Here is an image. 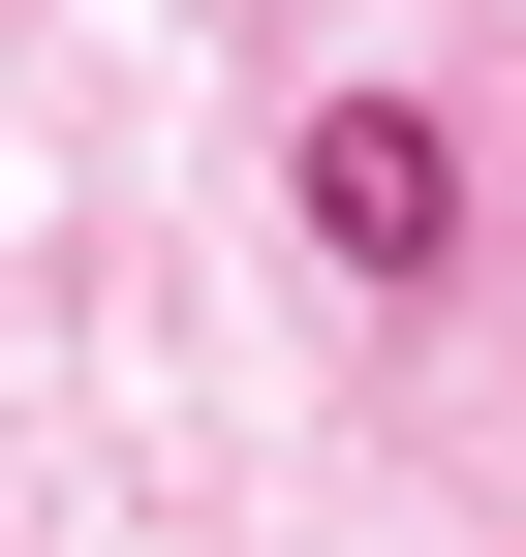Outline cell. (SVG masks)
<instances>
[{
  "mask_svg": "<svg viewBox=\"0 0 526 557\" xmlns=\"http://www.w3.org/2000/svg\"><path fill=\"white\" fill-rule=\"evenodd\" d=\"M310 218H341L372 278H434V248H465V156H434V94H310Z\"/></svg>",
  "mask_w": 526,
  "mask_h": 557,
  "instance_id": "1",
  "label": "cell"
}]
</instances>
